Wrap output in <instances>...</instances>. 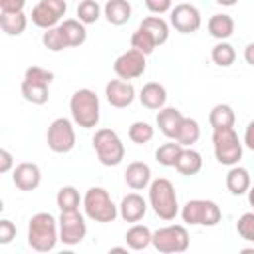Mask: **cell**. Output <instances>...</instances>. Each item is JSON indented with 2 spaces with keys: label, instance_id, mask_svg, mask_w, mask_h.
<instances>
[{
  "label": "cell",
  "instance_id": "cell-1",
  "mask_svg": "<svg viewBox=\"0 0 254 254\" xmlns=\"http://www.w3.org/2000/svg\"><path fill=\"white\" fill-rule=\"evenodd\" d=\"M60 240L58 220L50 212H36L28 222V246L36 252H50Z\"/></svg>",
  "mask_w": 254,
  "mask_h": 254
},
{
  "label": "cell",
  "instance_id": "cell-2",
  "mask_svg": "<svg viewBox=\"0 0 254 254\" xmlns=\"http://www.w3.org/2000/svg\"><path fill=\"white\" fill-rule=\"evenodd\" d=\"M149 206L165 222L173 220L181 212L179 198H177V192H175V185L169 179L159 177V179L151 181V185H149Z\"/></svg>",
  "mask_w": 254,
  "mask_h": 254
},
{
  "label": "cell",
  "instance_id": "cell-3",
  "mask_svg": "<svg viewBox=\"0 0 254 254\" xmlns=\"http://www.w3.org/2000/svg\"><path fill=\"white\" fill-rule=\"evenodd\" d=\"M69 111H71L73 123L79 125L81 129L97 127L99 117H101V105H99L97 93L87 87L73 91V95L69 99Z\"/></svg>",
  "mask_w": 254,
  "mask_h": 254
},
{
  "label": "cell",
  "instance_id": "cell-4",
  "mask_svg": "<svg viewBox=\"0 0 254 254\" xmlns=\"http://www.w3.org/2000/svg\"><path fill=\"white\" fill-rule=\"evenodd\" d=\"M83 212L87 218H91L93 222H113L119 214V206H115V202L111 200L109 192L103 187H91L85 190L83 194Z\"/></svg>",
  "mask_w": 254,
  "mask_h": 254
},
{
  "label": "cell",
  "instance_id": "cell-5",
  "mask_svg": "<svg viewBox=\"0 0 254 254\" xmlns=\"http://www.w3.org/2000/svg\"><path fill=\"white\" fill-rule=\"evenodd\" d=\"M91 143H93V151H95L99 163L105 167H117L125 157V145H123L121 137L109 127L97 129Z\"/></svg>",
  "mask_w": 254,
  "mask_h": 254
},
{
  "label": "cell",
  "instance_id": "cell-6",
  "mask_svg": "<svg viewBox=\"0 0 254 254\" xmlns=\"http://www.w3.org/2000/svg\"><path fill=\"white\" fill-rule=\"evenodd\" d=\"M181 218L190 226H216L222 220V210L214 200L192 198L181 208Z\"/></svg>",
  "mask_w": 254,
  "mask_h": 254
},
{
  "label": "cell",
  "instance_id": "cell-7",
  "mask_svg": "<svg viewBox=\"0 0 254 254\" xmlns=\"http://www.w3.org/2000/svg\"><path fill=\"white\" fill-rule=\"evenodd\" d=\"M242 147L244 143L238 139L234 127L212 129V149L220 165H226V167L238 165V161L242 159Z\"/></svg>",
  "mask_w": 254,
  "mask_h": 254
},
{
  "label": "cell",
  "instance_id": "cell-8",
  "mask_svg": "<svg viewBox=\"0 0 254 254\" xmlns=\"http://www.w3.org/2000/svg\"><path fill=\"white\" fill-rule=\"evenodd\" d=\"M75 127H73V119L67 117H58L48 125L46 131V143L50 147L52 153L58 155H65L69 151H73L75 147Z\"/></svg>",
  "mask_w": 254,
  "mask_h": 254
},
{
  "label": "cell",
  "instance_id": "cell-9",
  "mask_svg": "<svg viewBox=\"0 0 254 254\" xmlns=\"http://www.w3.org/2000/svg\"><path fill=\"white\" fill-rule=\"evenodd\" d=\"M189 230L183 224H167L153 232V246L163 254H179L189 248Z\"/></svg>",
  "mask_w": 254,
  "mask_h": 254
},
{
  "label": "cell",
  "instance_id": "cell-10",
  "mask_svg": "<svg viewBox=\"0 0 254 254\" xmlns=\"http://www.w3.org/2000/svg\"><path fill=\"white\" fill-rule=\"evenodd\" d=\"M58 226H60V242H64L65 246L79 244L87 234V222L79 210L62 212L58 218Z\"/></svg>",
  "mask_w": 254,
  "mask_h": 254
},
{
  "label": "cell",
  "instance_id": "cell-11",
  "mask_svg": "<svg viewBox=\"0 0 254 254\" xmlns=\"http://www.w3.org/2000/svg\"><path fill=\"white\" fill-rule=\"evenodd\" d=\"M147 69V56L141 54L139 50L135 48H129L127 52L119 54L113 62V71L119 79H125V81H131V79H137L145 73Z\"/></svg>",
  "mask_w": 254,
  "mask_h": 254
},
{
  "label": "cell",
  "instance_id": "cell-12",
  "mask_svg": "<svg viewBox=\"0 0 254 254\" xmlns=\"http://www.w3.org/2000/svg\"><path fill=\"white\" fill-rule=\"evenodd\" d=\"M169 20H171V26L181 34H194L202 26L200 10L194 4H187V2L177 4L169 12Z\"/></svg>",
  "mask_w": 254,
  "mask_h": 254
},
{
  "label": "cell",
  "instance_id": "cell-13",
  "mask_svg": "<svg viewBox=\"0 0 254 254\" xmlns=\"http://www.w3.org/2000/svg\"><path fill=\"white\" fill-rule=\"evenodd\" d=\"M105 99L115 109H125L135 101V87L125 79H109L105 85Z\"/></svg>",
  "mask_w": 254,
  "mask_h": 254
},
{
  "label": "cell",
  "instance_id": "cell-14",
  "mask_svg": "<svg viewBox=\"0 0 254 254\" xmlns=\"http://www.w3.org/2000/svg\"><path fill=\"white\" fill-rule=\"evenodd\" d=\"M12 181L16 185V189L24 190V192H30L34 189L40 187V181H42V171L36 163H30V161H24V163H18L12 171Z\"/></svg>",
  "mask_w": 254,
  "mask_h": 254
},
{
  "label": "cell",
  "instance_id": "cell-15",
  "mask_svg": "<svg viewBox=\"0 0 254 254\" xmlns=\"http://www.w3.org/2000/svg\"><path fill=\"white\" fill-rule=\"evenodd\" d=\"M147 214V200L139 192H129L119 202V216L125 222H139Z\"/></svg>",
  "mask_w": 254,
  "mask_h": 254
},
{
  "label": "cell",
  "instance_id": "cell-16",
  "mask_svg": "<svg viewBox=\"0 0 254 254\" xmlns=\"http://www.w3.org/2000/svg\"><path fill=\"white\" fill-rule=\"evenodd\" d=\"M123 179L127 183L129 189L133 190H143V189H149L151 181H153V173H151V167L143 161H133L127 165L125 173H123Z\"/></svg>",
  "mask_w": 254,
  "mask_h": 254
},
{
  "label": "cell",
  "instance_id": "cell-17",
  "mask_svg": "<svg viewBox=\"0 0 254 254\" xmlns=\"http://www.w3.org/2000/svg\"><path fill=\"white\" fill-rule=\"evenodd\" d=\"M185 115L177 107H161L157 113V127L167 139H177Z\"/></svg>",
  "mask_w": 254,
  "mask_h": 254
},
{
  "label": "cell",
  "instance_id": "cell-18",
  "mask_svg": "<svg viewBox=\"0 0 254 254\" xmlns=\"http://www.w3.org/2000/svg\"><path fill=\"white\" fill-rule=\"evenodd\" d=\"M139 101H141L143 107L153 109V111H159L167 103V89H165V85H161L157 81L145 83L141 87V91H139Z\"/></svg>",
  "mask_w": 254,
  "mask_h": 254
},
{
  "label": "cell",
  "instance_id": "cell-19",
  "mask_svg": "<svg viewBox=\"0 0 254 254\" xmlns=\"http://www.w3.org/2000/svg\"><path fill=\"white\" fill-rule=\"evenodd\" d=\"M133 8L129 0H107L103 6V16L111 26H123L131 20Z\"/></svg>",
  "mask_w": 254,
  "mask_h": 254
},
{
  "label": "cell",
  "instance_id": "cell-20",
  "mask_svg": "<svg viewBox=\"0 0 254 254\" xmlns=\"http://www.w3.org/2000/svg\"><path fill=\"white\" fill-rule=\"evenodd\" d=\"M250 173L248 169L240 167V165H232L226 173V189L230 190V194L234 196H242L248 192L250 189Z\"/></svg>",
  "mask_w": 254,
  "mask_h": 254
},
{
  "label": "cell",
  "instance_id": "cell-21",
  "mask_svg": "<svg viewBox=\"0 0 254 254\" xmlns=\"http://www.w3.org/2000/svg\"><path fill=\"white\" fill-rule=\"evenodd\" d=\"M175 169L185 175V177H192V175H198L200 169H202V155L192 149V147H183L181 151V157L175 165Z\"/></svg>",
  "mask_w": 254,
  "mask_h": 254
},
{
  "label": "cell",
  "instance_id": "cell-22",
  "mask_svg": "<svg viewBox=\"0 0 254 254\" xmlns=\"http://www.w3.org/2000/svg\"><path fill=\"white\" fill-rule=\"evenodd\" d=\"M125 242H127V248L131 250H145L153 244V232L149 226L145 224H133L127 232H125Z\"/></svg>",
  "mask_w": 254,
  "mask_h": 254
},
{
  "label": "cell",
  "instance_id": "cell-23",
  "mask_svg": "<svg viewBox=\"0 0 254 254\" xmlns=\"http://www.w3.org/2000/svg\"><path fill=\"white\" fill-rule=\"evenodd\" d=\"M206 28H208V34L212 38H216L218 42L220 40H228L234 34V20L228 14H214V16L208 18Z\"/></svg>",
  "mask_w": 254,
  "mask_h": 254
},
{
  "label": "cell",
  "instance_id": "cell-24",
  "mask_svg": "<svg viewBox=\"0 0 254 254\" xmlns=\"http://www.w3.org/2000/svg\"><path fill=\"white\" fill-rule=\"evenodd\" d=\"M208 123L212 129H226V127H234L236 123V113L228 103H216L210 113H208Z\"/></svg>",
  "mask_w": 254,
  "mask_h": 254
},
{
  "label": "cell",
  "instance_id": "cell-25",
  "mask_svg": "<svg viewBox=\"0 0 254 254\" xmlns=\"http://www.w3.org/2000/svg\"><path fill=\"white\" fill-rule=\"evenodd\" d=\"M0 26L6 36H20L28 28V16L24 12H2Z\"/></svg>",
  "mask_w": 254,
  "mask_h": 254
},
{
  "label": "cell",
  "instance_id": "cell-26",
  "mask_svg": "<svg viewBox=\"0 0 254 254\" xmlns=\"http://www.w3.org/2000/svg\"><path fill=\"white\" fill-rule=\"evenodd\" d=\"M62 30H64V36L67 40V46L69 48H77L81 46L85 40H87V30H85V24L77 18H67L64 20L62 24Z\"/></svg>",
  "mask_w": 254,
  "mask_h": 254
},
{
  "label": "cell",
  "instance_id": "cell-27",
  "mask_svg": "<svg viewBox=\"0 0 254 254\" xmlns=\"http://www.w3.org/2000/svg\"><path fill=\"white\" fill-rule=\"evenodd\" d=\"M30 18H32V24L38 26V28H42V30L54 28V26H58V22L62 20V18H60V16L46 4V2H42V0L32 8Z\"/></svg>",
  "mask_w": 254,
  "mask_h": 254
},
{
  "label": "cell",
  "instance_id": "cell-28",
  "mask_svg": "<svg viewBox=\"0 0 254 254\" xmlns=\"http://www.w3.org/2000/svg\"><path fill=\"white\" fill-rule=\"evenodd\" d=\"M56 204L60 208V212L65 210H79V206L83 204V198L79 196V190L73 185H65L58 190L56 194Z\"/></svg>",
  "mask_w": 254,
  "mask_h": 254
},
{
  "label": "cell",
  "instance_id": "cell-29",
  "mask_svg": "<svg viewBox=\"0 0 254 254\" xmlns=\"http://www.w3.org/2000/svg\"><path fill=\"white\" fill-rule=\"evenodd\" d=\"M20 91H22V97H24L28 103H32V105H44V103H48V99H50V85L32 83V81L22 79Z\"/></svg>",
  "mask_w": 254,
  "mask_h": 254
},
{
  "label": "cell",
  "instance_id": "cell-30",
  "mask_svg": "<svg viewBox=\"0 0 254 254\" xmlns=\"http://www.w3.org/2000/svg\"><path fill=\"white\" fill-rule=\"evenodd\" d=\"M198 139H200V125H198V121L194 117H185L175 141L181 143L183 147H192Z\"/></svg>",
  "mask_w": 254,
  "mask_h": 254
},
{
  "label": "cell",
  "instance_id": "cell-31",
  "mask_svg": "<svg viewBox=\"0 0 254 254\" xmlns=\"http://www.w3.org/2000/svg\"><path fill=\"white\" fill-rule=\"evenodd\" d=\"M139 26H141L143 30H147V32L155 38V42H157L159 46L169 40V24H167L161 16H147V18L141 20Z\"/></svg>",
  "mask_w": 254,
  "mask_h": 254
},
{
  "label": "cell",
  "instance_id": "cell-32",
  "mask_svg": "<svg viewBox=\"0 0 254 254\" xmlns=\"http://www.w3.org/2000/svg\"><path fill=\"white\" fill-rule=\"evenodd\" d=\"M181 151H183V145L177 143L175 139H171L169 143L159 145V149L155 151V159L163 167H175L177 161H179V157H181Z\"/></svg>",
  "mask_w": 254,
  "mask_h": 254
},
{
  "label": "cell",
  "instance_id": "cell-33",
  "mask_svg": "<svg viewBox=\"0 0 254 254\" xmlns=\"http://www.w3.org/2000/svg\"><path fill=\"white\" fill-rule=\"evenodd\" d=\"M210 58L218 67H230L236 60V50L232 44H228L226 40H220L218 44H214V48L210 50Z\"/></svg>",
  "mask_w": 254,
  "mask_h": 254
},
{
  "label": "cell",
  "instance_id": "cell-34",
  "mask_svg": "<svg viewBox=\"0 0 254 254\" xmlns=\"http://www.w3.org/2000/svg\"><path fill=\"white\" fill-rule=\"evenodd\" d=\"M42 44H44L50 52H62V50L69 48V46H67V40H65V36H64V30H62L60 24L54 26V28L44 30V34H42Z\"/></svg>",
  "mask_w": 254,
  "mask_h": 254
},
{
  "label": "cell",
  "instance_id": "cell-35",
  "mask_svg": "<svg viewBox=\"0 0 254 254\" xmlns=\"http://www.w3.org/2000/svg\"><path fill=\"white\" fill-rule=\"evenodd\" d=\"M103 8L99 6L97 0H81L77 4V20H81L85 26L87 24H95L101 18Z\"/></svg>",
  "mask_w": 254,
  "mask_h": 254
},
{
  "label": "cell",
  "instance_id": "cell-36",
  "mask_svg": "<svg viewBox=\"0 0 254 254\" xmlns=\"http://www.w3.org/2000/svg\"><path fill=\"white\" fill-rule=\"evenodd\" d=\"M157 46H159V44L155 42V38H153L147 30H143L141 26H139V28L133 32V36H131V48L139 50V52H141V54H145V56L153 54Z\"/></svg>",
  "mask_w": 254,
  "mask_h": 254
},
{
  "label": "cell",
  "instance_id": "cell-37",
  "mask_svg": "<svg viewBox=\"0 0 254 254\" xmlns=\"http://www.w3.org/2000/svg\"><path fill=\"white\" fill-rule=\"evenodd\" d=\"M153 137H155V129H153L151 123H147V121H135V123H131V127H129V139L135 145H147Z\"/></svg>",
  "mask_w": 254,
  "mask_h": 254
},
{
  "label": "cell",
  "instance_id": "cell-38",
  "mask_svg": "<svg viewBox=\"0 0 254 254\" xmlns=\"http://www.w3.org/2000/svg\"><path fill=\"white\" fill-rule=\"evenodd\" d=\"M236 232L242 240L252 242L254 244V210L252 212H244L238 222H236Z\"/></svg>",
  "mask_w": 254,
  "mask_h": 254
},
{
  "label": "cell",
  "instance_id": "cell-39",
  "mask_svg": "<svg viewBox=\"0 0 254 254\" xmlns=\"http://www.w3.org/2000/svg\"><path fill=\"white\" fill-rule=\"evenodd\" d=\"M24 79L26 81H32V83H42V85H50L54 81V73L46 67H40V65H32L24 71Z\"/></svg>",
  "mask_w": 254,
  "mask_h": 254
},
{
  "label": "cell",
  "instance_id": "cell-40",
  "mask_svg": "<svg viewBox=\"0 0 254 254\" xmlns=\"http://www.w3.org/2000/svg\"><path fill=\"white\" fill-rule=\"evenodd\" d=\"M16 238V224L8 218L0 220V244H10Z\"/></svg>",
  "mask_w": 254,
  "mask_h": 254
},
{
  "label": "cell",
  "instance_id": "cell-41",
  "mask_svg": "<svg viewBox=\"0 0 254 254\" xmlns=\"http://www.w3.org/2000/svg\"><path fill=\"white\" fill-rule=\"evenodd\" d=\"M145 6L149 12L153 14H165V12H171L173 10V0H145Z\"/></svg>",
  "mask_w": 254,
  "mask_h": 254
},
{
  "label": "cell",
  "instance_id": "cell-42",
  "mask_svg": "<svg viewBox=\"0 0 254 254\" xmlns=\"http://www.w3.org/2000/svg\"><path fill=\"white\" fill-rule=\"evenodd\" d=\"M14 171V155L8 149H0V173Z\"/></svg>",
  "mask_w": 254,
  "mask_h": 254
},
{
  "label": "cell",
  "instance_id": "cell-43",
  "mask_svg": "<svg viewBox=\"0 0 254 254\" xmlns=\"http://www.w3.org/2000/svg\"><path fill=\"white\" fill-rule=\"evenodd\" d=\"M26 0H0V12H24Z\"/></svg>",
  "mask_w": 254,
  "mask_h": 254
},
{
  "label": "cell",
  "instance_id": "cell-44",
  "mask_svg": "<svg viewBox=\"0 0 254 254\" xmlns=\"http://www.w3.org/2000/svg\"><path fill=\"white\" fill-rule=\"evenodd\" d=\"M242 143H244V147L246 149H250V151H254V119L246 125V129H244V139H242Z\"/></svg>",
  "mask_w": 254,
  "mask_h": 254
},
{
  "label": "cell",
  "instance_id": "cell-45",
  "mask_svg": "<svg viewBox=\"0 0 254 254\" xmlns=\"http://www.w3.org/2000/svg\"><path fill=\"white\" fill-rule=\"evenodd\" d=\"M244 62L254 67V42H250V44L244 48Z\"/></svg>",
  "mask_w": 254,
  "mask_h": 254
},
{
  "label": "cell",
  "instance_id": "cell-46",
  "mask_svg": "<svg viewBox=\"0 0 254 254\" xmlns=\"http://www.w3.org/2000/svg\"><path fill=\"white\" fill-rule=\"evenodd\" d=\"M216 4H220V6H226V8H230V6H236L238 4V0H214Z\"/></svg>",
  "mask_w": 254,
  "mask_h": 254
},
{
  "label": "cell",
  "instance_id": "cell-47",
  "mask_svg": "<svg viewBox=\"0 0 254 254\" xmlns=\"http://www.w3.org/2000/svg\"><path fill=\"white\" fill-rule=\"evenodd\" d=\"M246 194H248V204L254 208V185H250V189H248Z\"/></svg>",
  "mask_w": 254,
  "mask_h": 254
},
{
  "label": "cell",
  "instance_id": "cell-48",
  "mask_svg": "<svg viewBox=\"0 0 254 254\" xmlns=\"http://www.w3.org/2000/svg\"><path fill=\"white\" fill-rule=\"evenodd\" d=\"M111 252H127V248H123V246H113V248H109V254Z\"/></svg>",
  "mask_w": 254,
  "mask_h": 254
},
{
  "label": "cell",
  "instance_id": "cell-49",
  "mask_svg": "<svg viewBox=\"0 0 254 254\" xmlns=\"http://www.w3.org/2000/svg\"><path fill=\"white\" fill-rule=\"evenodd\" d=\"M240 252H242V254H254V248H242Z\"/></svg>",
  "mask_w": 254,
  "mask_h": 254
},
{
  "label": "cell",
  "instance_id": "cell-50",
  "mask_svg": "<svg viewBox=\"0 0 254 254\" xmlns=\"http://www.w3.org/2000/svg\"><path fill=\"white\" fill-rule=\"evenodd\" d=\"M77 2H81V0H77Z\"/></svg>",
  "mask_w": 254,
  "mask_h": 254
}]
</instances>
